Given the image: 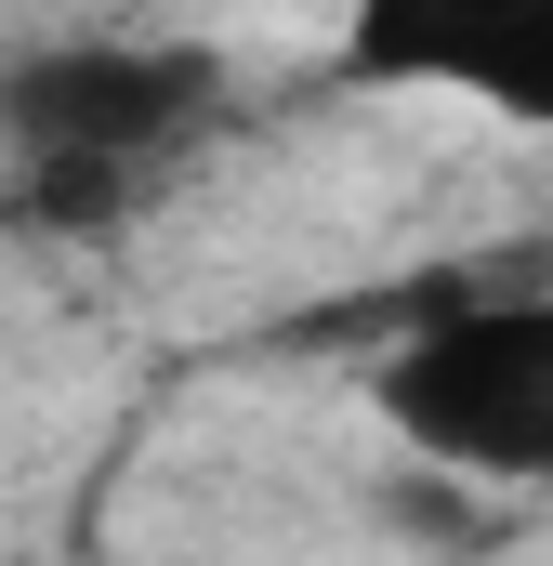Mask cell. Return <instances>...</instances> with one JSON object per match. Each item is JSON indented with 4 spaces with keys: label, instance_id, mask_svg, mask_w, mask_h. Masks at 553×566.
I'll use <instances>...</instances> for the list:
<instances>
[{
    "label": "cell",
    "instance_id": "obj_5",
    "mask_svg": "<svg viewBox=\"0 0 553 566\" xmlns=\"http://www.w3.org/2000/svg\"><path fill=\"white\" fill-rule=\"evenodd\" d=\"M0 80H13V66H0Z\"/></svg>",
    "mask_w": 553,
    "mask_h": 566
},
{
    "label": "cell",
    "instance_id": "obj_4",
    "mask_svg": "<svg viewBox=\"0 0 553 566\" xmlns=\"http://www.w3.org/2000/svg\"><path fill=\"white\" fill-rule=\"evenodd\" d=\"M133 171H93V158H40L27 171V211L40 224H66V238H106V224H133Z\"/></svg>",
    "mask_w": 553,
    "mask_h": 566
},
{
    "label": "cell",
    "instance_id": "obj_2",
    "mask_svg": "<svg viewBox=\"0 0 553 566\" xmlns=\"http://www.w3.org/2000/svg\"><path fill=\"white\" fill-rule=\"evenodd\" d=\"M211 106H225V66L198 40H40L0 80V133L27 145V171L40 158H93V171L145 185Z\"/></svg>",
    "mask_w": 553,
    "mask_h": 566
},
{
    "label": "cell",
    "instance_id": "obj_1",
    "mask_svg": "<svg viewBox=\"0 0 553 566\" xmlns=\"http://www.w3.org/2000/svg\"><path fill=\"white\" fill-rule=\"evenodd\" d=\"M383 434L461 488H553V290H448L369 369Z\"/></svg>",
    "mask_w": 553,
    "mask_h": 566
},
{
    "label": "cell",
    "instance_id": "obj_3",
    "mask_svg": "<svg viewBox=\"0 0 553 566\" xmlns=\"http://www.w3.org/2000/svg\"><path fill=\"white\" fill-rule=\"evenodd\" d=\"M356 66H369V80H435V93H461V106H488V119H514V133H553V0L541 13L448 27V40H421V27H356Z\"/></svg>",
    "mask_w": 553,
    "mask_h": 566
}]
</instances>
